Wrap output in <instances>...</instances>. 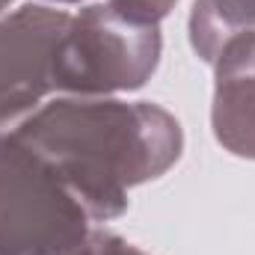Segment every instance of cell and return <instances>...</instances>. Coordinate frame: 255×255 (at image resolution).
Listing matches in <instances>:
<instances>
[{
    "label": "cell",
    "mask_w": 255,
    "mask_h": 255,
    "mask_svg": "<svg viewBox=\"0 0 255 255\" xmlns=\"http://www.w3.org/2000/svg\"><path fill=\"white\" fill-rule=\"evenodd\" d=\"M0 136L39 157L92 223L128 211V190L166 175L184 151L181 122L154 101L48 95L0 110Z\"/></svg>",
    "instance_id": "1"
},
{
    "label": "cell",
    "mask_w": 255,
    "mask_h": 255,
    "mask_svg": "<svg viewBox=\"0 0 255 255\" xmlns=\"http://www.w3.org/2000/svg\"><path fill=\"white\" fill-rule=\"evenodd\" d=\"M160 24L89 3L71 12L51 57L54 95H122L142 89L160 65Z\"/></svg>",
    "instance_id": "2"
},
{
    "label": "cell",
    "mask_w": 255,
    "mask_h": 255,
    "mask_svg": "<svg viewBox=\"0 0 255 255\" xmlns=\"http://www.w3.org/2000/svg\"><path fill=\"white\" fill-rule=\"evenodd\" d=\"M89 232L74 193L24 145L0 136V255H68Z\"/></svg>",
    "instance_id": "3"
},
{
    "label": "cell",
    "mask_w": 255,
    "mask_h": 255,
    "mask_svg": "<svg viewBox=\"0 0 255 255\" xmlns=\"http://www.w3.org/2000/svg\"><path fill=\"white\" fill-rule=\"evenodd\" d=\"M71 12L27 3L0 18V110L42 101L51 92V57Z\"/></svg>",
    "instance_id": "4"
},
{
    "label": "cell",
    "mask_w": 255,
    "mask_h": 255,
    "mask_svg": "<svg viewBox=\"0 0 255 255\" xmlns=\"http://www.w3.org/2000/svg\"><path fill=\"white\" fill-rule=\"evenodd\" d=\"M211 130L229 154L255 160V33L238 36L214 60Z\"/></svg>",
    "instance_id": "5"
},
{
    "label": "cell",
    "mask_w": 255,
    "mask_h": 255,
    "mask_svg": "<svg viewBox=\"0 0 255 255\" xmlns=\"http://www.w3.org/2000/svg\"><path fill=\"white\" fill-rule=\"evenodd\" d=\"M247 33H255V0H193L187 36L202 63L214 65L229 42Z\"/></svg>",
    "instance_id": "6"
},
{
    "label": "cell",
    "mask_w": 255,
    "mask_h": 255,
    "mask_svg": "<svg viewBox=\"0 0 255 255\" xmlns=\"http://www.w3.org/2000/svg\"><path fill=\"white\" fill-rule=\"evenodd\" d=\"M68 255H148L139 247H133L116 232H104V229H92Z\"/></svg>",
    "instance_id": "7"
},
{
    "label": "cell",
    "mask_w": 255,
    "mask_h": 255,
    "mask_svg": "<svg viewBox=\"0 0 255 255\" xmlns=\"http://www.w3.org/2000/svg\"><path fill=\"white\" fill-rule=\"evenodd\" d=\"M110 3L119 6V9H125V12H130V15H136V18H145V21L160 24L175 9L178 0H110Z\"/></svg>",
    "instance_id": "8"
},
{
    "label": "cell",
    "mask_w": 255,
    "mask_h": 255,
    "mask_svg": "<svg viewBox=\"0 0 255 255\" xmlns=\"http://www.w3.org/2000/svg\"><path fill=\"white\" fill-rule=\"evenodd\" d=\"M39 3H48V6H80L83 0H39Z\"/></svg>",
    "instance_id": "9"
},
{
    "label": "cell",
    "mask_w": 255,
    "mask_h": 255,
    "mask_svg": "<svg viewBox=\"0 0 255 255\" xmlns=\"http://www.w3.org/2000/svg\"><path fill=\"white\" fill-rule=\"evenodd\" d=\"M15 3H18V0H0V18H3V15H9V12H12L9 6H15Z\"/></svg>",
    "instance_id": "10"
}]
</instances>
